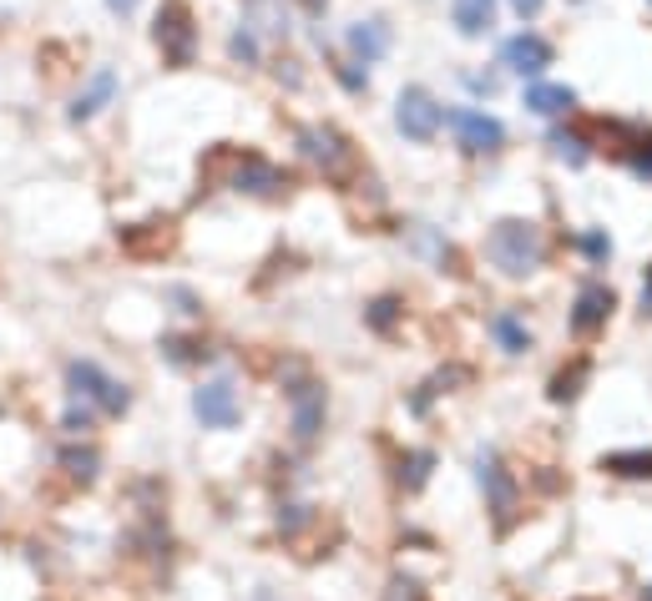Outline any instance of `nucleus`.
I'll list each match as a JSON object with an SVG mask.
<instances>
[{
  "label": "nucleus",
  "instance_id": "f257e3e1",
  "mask_svg": "<svg viewBox=\"0 0 652 601\" xmlns=\"http://www.w3.org/2000/svg\"><path fill=\"white\" fill-rule=\"evenodd\" d=\"M486 258L511 278L536 274L542 258H546V238H542V228L526 223V218H501L496 228H491V238H486Z\"/></svg>",
  "mask_w": 652,
  "mask_h": 601
},
{
  "label": "nucleus",
  "instance_id": "f03ea898",
  "mask_svg": "<svg viewBox=\"0 0 652 601\" xmlns=\"http://www.w3.org/2000/svg\"><path fill=\"white\" fill-rule=\"evenodd\" d=\"M441 121H445L441 101H435L425 87H405V91H399V101H395V127L405 131L409 142H431L435 131H441Z\"/></svg>",
  "mask_w": 652,
  "mask_h": 601
},
{
  "label": "nucleus",
  "instance_id": "7ed1b4c3",
  "mask_svg": "<svg viewBox=\"0 0 652 601\" xmlns=\"http://www.w3.org/2000/svg\"><path fill=\"white\" fill-rule=\"evenodd\" d=\"M157 46L172 66H188L192 61V11L182 0H167L162 11H157Z\"/></svg>",
  "mask_w": 652,
  "mask_h": 601
},
{
  "label": "nucleus",
  "instance_id": "20e7f679",
  "mask_svg": "<svg viewBox=\"0 0 652 601\" xmlns=\"http://www.w3.org/2000/svg\"><path fill=\"white\" fill-rule=\"evenodd\" d=\"M67 380H71V390L77 394H87V400H97L107 415H122L127 405H132V394H127V384H117V380H107V374L97 370V364H71L67 370Z\"/></svg>",
  "mask_w": 652,
  "mask_h": 601
},
{
  "label": "nucleus",
  "instance_id": "39448f33",
  "mask_svg": "<svg viewBox=\"0 0 652 601\" xmlns=\"http://www.w3.org/2000/svg\"><path fill=\"white\" fill-rule=\"evenodd\" d=\"M451 127H455L465 152H501V142H506V127H501L496 117H486V111H471V107L451 111Z\"/></svg>",
  "mask_w": 652,
  "mask_h": 601
},
{
  "label": "nucleus",
  "instance_id": "423d86ee",
  "mask_svg": "<svg viewBox=\"0 0 652 601\" xmlns=\"http://www.w3.org/2000/svg\"><path fill=\"white\" fill-rule=\"evenodd\" d=\"M192 415H198L202 425H213V430L238 425V390H233L228 380L202 384V390L192 394Z\"/></svg>",
  "mask_w": 652,
  "mask_h": 601
},
{
  "label": "nucleus",
  "instance_id": "0eeeda50",
  "mask_svg": "<svg viewBox=\"0 0 652 601\" xmlns=\"http://www.w3.org/2000/svg\"><path fill=\"white\" fill-rule=\"evenodd\" d=\"M481 485H486V495H491L496 521L511 525V515H516V481H511V471L501 465L496 450H486V455H481Z\"/></svg>",
  "mask_w": 652,
  "mask_h": 601
},
{
  "label": "nucleus",
  "instance_id": "6e6552de",
  "mask_svg": "<svg viewBox=\"0 0 652 601\" xmlns=\"http://www.w3.org/2000/svg\"><path fill=\"white\" fill-rule=\"evenodd\" d=\"M299 147L309 162H319L324 173H344L349 167V142H344L334 127H304L299 131Z\"/></svg>",
  "mask_w": 652,
  "mask_h": 601
},
{
  "label": "nucleus",
  "instance_id": "1a4fd4ad",
  "mask_svg": "<svg viewBox=\"0 0 652 601\" xmlns=\"http://www.w3.org/2000/svg\"><path fill=\"white\" fill-rule=\"evenodd\" d=\"M501 61L511 66V71H521V77H536V71H546L552 66V46L542 41V36H511L506 46H501Z\"/></svg>",
  "mask_w": 652,
  "mask_h": 601
},
{
  "label": "nucleus",
  "instance_id": "9d476101",
  "mask_svg": "<svg viewBox=\"0 0 652 601\" xmlns=\"http://www.w3.org/2000/svg\"><path fill=\"white\" fill-rule=\"evenodd\" d=\"M612 314V288L607 284H582V294H576V314H572V328L576 334H592V328H602Z\"/></svg>",
  "mask_w": 652,
  "mask_h": 601
},
{
  "label": "nucleus",
  "instance_id": "9b49d317",
  "mask_svg": "<svg viewBox=\"0 0 652 601\" xmlns=\"http://www.w3.org/2000/svg\"><path fill=\"white\" fill-rule=\"evenodd\" d=\"M278 167L274 162H264V157H254V152H244L238 157V167H233V187L238 193H278Z\"/></svg>",
  "mask_w": 652,
  "mask_h": 601
},
{
  "label": "nucleus",
  "instance_id": "f8f14e48",
  "mask_svg": "<svg viewBox=\"0 0 652 601\" xmlns=\"http://www.w3.org/2000/svg\"><path fill=\"white\" fill-rule=\"evenodd\" d=\"M319 425H324V390L319 384H299V390H294V435L314 440Z\"/></svg>",
  "mask_w": 652,
  "mask_h": 601
},
{
  "label": "nucleus",
  "instance_id": "ddd939ff",
  "mask_svg": "<svg viewBox=\"0 0 652 601\" xmlns=\"http://www.w3.org/2000/svg\"><path fill=\"white\" fill-rule=\"evenodd\" d=\"M526 107L536 111V117H562V111L576 107V97H572V87H556V81H531Z\"/></svg>",
  "mask_w": 652,
  "mask_h": 601
},
{
  "label": "nucleus",
  "instance_id": "4468645a",
  "mask_svg": "<svg viewBox=\"0 0 652 601\" xmlns=\"http://www.w3.org/2000/svg\"><path fill=\"white\" fill-rule=\"evenodd\" d=\"M451 16L461 36H486L496 26V0H451Z\"/></svg>",
  "mask_w": 652,
  "mask_h": 601
},
{
  "label": "nucleus",
  "instance_id": "2eb2a0df",
  "mask_svg": "<svg viewBox=\"0 0 652 601\" xmlns=\"http://www.w3.org/2000/svg\"><path fill=\"white\" fill-rule=\"evenodd\" d=\"M349 51L359 56V61H379V56L389 51L385 21H359V26H349Z\"/></svg>",
  "mask_w": 652,
  "mask_h": 601
},
{
  "label": "nucleus",
  "instance_id": "dca6fc26",
  "mask_svg": "<svg viewBox=\"0 0 652 601\" xmlns=\"http://www.w3.org/2000/svg\"><path fill=\"white\" fill-rule=\"evenodd\" d=\"M111 97H117V77H111V71H97V77H91V87L81 91V97H77V107H71V121L97 117V111L107 107Z\"/></svg>",
  "mask_w": 652,
  "mask_h": 601
},
{
  "label": "nucleus",
  "instance_id": "f3484780",
  "mask_svg": "<svg viewBox=\"0 0 652 601\" xmlns=\"http://www.w3.org/2000/svg\"><path fill=\"white\" fill-rule=\"evenodd\" d=\"M602 471L628 475V481H652V450H618L602 460Z\"/></svg>",
  "mask_w": 652,
  "mask_h": 601
},
{
  "label": "nucleus",
  "instance_id": "a211bd4d",
  "mask_svg": "<svg viewBox=\"0 0 652 601\" xmlns=\"http://www.w3.org/2000/svg\"><path fill=\"white\" fill-rule=\"evenodd\" d=\"M491 334H496V344L506 354H526L531 349V328L521 324L516 314H496V318H491Z\"/></svg>",
  "mask_w": 652,
  "mask_h": 601
},
{
  "label": "nucleus",
  "instance_id": "6ab92c4d",
  "mask_svg": "<svg viewBox=\"0 0 652 601\" xmlns=\"http://www.w3.org/2000/svg\"><path fill=\"white\" fill-rule=\"evenodd\" d=\"M552 147H556V157H562V162H572V167L586 162V142H582V137H572V131H556Z\"/></svg>",
  "mask_w": 652,
  "mask_h": 601
},
{
  "label": "nucleus",
  "instance_id": "aec40b11",
  "mask_svg": "<svg viewBox=\"0 0 652 601\" xmlns=\"http://www.w3.org/2000/svg\"><path fill=\"white\" fill-rule=\"evenodd\" d=\"M61 465H71V475L91 481V475H97V450H67V455H61Z\"/></svg>",
  "mask_w": 652,
  "mask_h": 601
},
{
  "label": "nucleus",
  "instance_id": "412c9836",
  "mask_svg": "<svg viewBox=\"0 0 652 601\" xmlns=\"http://www.w3.org/2000/svg\"><path fill=\"white\" fill-rule=\"evenodd\" d=\"M162 349H167V359H172V364H192V359H202V354H208V349H198V344H188V339H167Z\"/></svg>",
  "mask_w": 652,
  "mask_h": 601
},
{
  "label": "nucleus",
  "instance_id": "4be33fe9",
  "mask_svg": "<svg viewBox=\"0 0 652 601\" xmlns=\"http://www.w3.org/2000/svg\"><path fill=\"white\" fill-rule=\"evenodd\" d=\"M395 314H399L395 298H375V308H369V324H375V328H389V324H395Z\"/></svg>",
  "mask_w": 652,
  "mask_h": 601
},
{
  "label": "nucleus",
  "instance_id": "5701e85b",
  "mask_svg": "<svg viewBox=\"0 0 652 601\" xmlns=\"http://www.w3.org/2000/svg\"><path fill=\"white\" fill-rule=\"evenodd\" d=\"M582 374H586V370H582V364H576V370H572V374H562V380H556V384H552V400H572V394H576V384H582Z\"/></svg>",
  "mask_w": 652,
  "mask_h": 601
},
{
  "label": "nucleus",
  "instance_id": "b1692460",
  "mask_svg": "<svg viewBox=\"0 0 652 601\" xmlns=\"http://www.w3.org/2000/svg\"><path fill=\"white\" fill-rule=\"evenodd\" d=\"M425 471H431V455H425V450H421V455H409V475H405L409 491H415V485H425Z\"/></svg>",
  "mask_w": 652,
  "mask_h": 601
},
{
  "label": "nucleus",
  "instance_id": "393cba45",
  "mask_svg": "<svg viewBox=\"0 0 652 601\" xmlns=\"http://www.w3.org/2000/svg\"><path fill=\"white\" fill-rule=\"evenodd\" d=\"M582 248L592 253V258H607V253H612V243L602 238V233H582Z\"/></svg>",
  "mask_w": 652,
  "mask_h": 601
},
{
  "label": "nucleus",
  "instance_id": "a878e982",
  "mask_svg": "<svg viewBox=\"0 0 652 601\" xmlns=\"http://www.w3.org/2000/svg\"><path fill=\"white\" fill-rule=\"evenodd\" d=\"M233 56H238V61H254V56H258L254 36H233Z\"/></svg>",
  "mask_w": 652,
  "mask_h": 601
},
{
  "label": "nucleus",
  "instance_id": "bb28decb",
  "mask_svg": "<svg viewBox=\"0 0 652 601\" xmlns=\"http://www.w3.org/2000/svg\"><path fill=\"white\" fill-rule=\"evenodd\" d=\"M632 173H638V177H652V152H638V157H632Z\"/></svg>",
  "mask_w": 652,
  "mask_h": 601
},
{
  "label": "nucleus",
  "instance_id": "cd10ccee",
  "mask_svg": "<svg viewBox=\"0 0 652 601\" xmlns=\"http://www.w3.org/2000/svg\"><path fill=\"white\" fill-rule=\"evenodd\" d=\"M511 6H516V16H536V11H542V0H511Z\"/></svg>",
  "mask_w": 652,
  "mask_h": 601
},
{
  "label": "nucleus",
  "instance_id": "c85d7f7f",
  "mask_svg": "<svg viewBox=\"0 0 652 601\" xmlns=\"http://www.w3.org/2000/svg\"><path fill=\"white\" fill-rule=\"evenodd\" d=\"M107 6H111L117 16H132V11H137V0H107Z\"/></svg>",
  "mask_w": 652,
  "mask_h": 601
},
{
  "label": "nucleus",
  "instance_id": "c756f323",
  "mask_svg": "<svg viewBox=\"0 0 652 601\" xmlns=\"http://www.w3.org/2000/svg\"><path fill=\"white\" fill-rule=\"evenodd\" d=\"M642 314H652V278L642 284Z\"/></svg>",
  "mask_w": 652,
  "mask_h": 601
},
{
  "label": "nucleus",
  "instance_id": "7c9ffc66",
  "mask_svg": "<svg viewBox=\"0 0 652 601\" xmlns=\"http://www.w3.org/2000/svg\"><path fill=\"white\" fill-rule=\"evenodd\" d=\"M304 11H324V6H329V0H299Z\"/></svg>",
  "mask_w": 652,
  "mask_h": 601
}]
</instances>
